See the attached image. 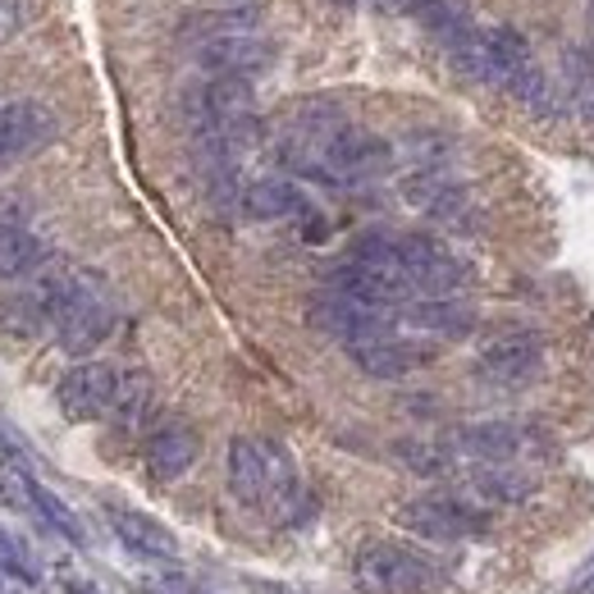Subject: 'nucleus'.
<instances>
[{
  "label": "nucleus",
  "mask_w": 594,
  "mask_h": 594,
  "mask_svg": "<svg viewBox=\"0 0 594 594\" xmlns=\"http://www.w3.org/2000/svg\"><path fill=\"white\" fill-rule=\"evenodd\" d=\"M306 320H312V329H320V334H329L343 347L399 329V312H380V306H366V302L347 298L339 289H320L312 302H306Z\"/></svg>",
  "instance_id": "obj_8"
},
{
  "label": "nucleus",
  "mask_w": 594,
  "mask_h": 594,
  "mask_svg": "<svg viewBox=\"0 0 594 594\" xmlns=\"http://www.w3.org/2000/svg\"><path fill=\"white\" fill-rule=\"evenodd\" d=\"M256 28V10H206V14H188L179 37L184 41H215V37H229V33H252Z\"/></svg>",
  "instance_id": "obj_24"
},
{
  "label": "nucleus",
  "mask_w": 594,
  "mask_h": 594,
  "mask_svg": "<svg viewBox=\"0 0 594 594\" xmlns=\"http://www.w3.org/2000/svg\"><path fill=\"white\" fill-rule=\"evenodd\" d=\"M540 370H544V339L526 334V329L521 334H503V339L485 343L476 357V380L485 389H498V393L526 389Z\"/></svg>",
  "instance_id": "obj_9"
},
{
  "label": "nucleus",
  "mask_w": 594,
  "mask_h": 594,
  "mask_svg": "<svg viewBox=\"0 0 594 594\" xmlns=\"http://www.w3.org/2000/svg\"><path fill=\"white\" fill-rule=\"evenodd\" d=\"M448 448L457 457L471 462H517V457H540V453H558V444L548 439L544 426H526V421H476L453 430Z\"/></svg>",
  "instance_id": "obj_6"
},
{
  "label": "nucleus",
  "mask_w": 594,
  "mask_h": 594,
  "mask_svg": "<svg viewBox=\"0 0 594 594\" xmlns=\"http://www.w3.org/2000/svg\"><path fill=\"white\" fill-rule=\"evenodd\" d=\"M393 169V142L370 134V128L357 124H343L334 142H329L325 161H320V179L329 188H362V184H376Z\"/></svg>",
  "instance_id": "obj_5"
},
{
  "label": "nucleus",
  "mask_w": 594,
  "mask_h": 594,
  "mask_svg": "<svg viewBox=\"0 0 594 594\" xmlns=\"http://www.w3.org/2000/svg\"><path fill=\"white\" fill-rule=\"evenodd\" d=\"M275 60V47L266 37L252 33H229V37H215V41H202L197 47V64H202L206 74H233V78H252L261 74L266 64Z\"/></svg>",
  "instance_id": "obj_14"
},
{
  "label": "nucleus",
  "mask_w": 594,
  "mask_h": 594,
  "mask_svg": "<svg viewBox=\"0 0 594 594\" xmlns=\"http://www.w3.org/2000/svg\"><path fill=\"white\" fill-rule=\"evenodd\" d=\"M393 457H399L403 467L416 471V476H448L453 462H457V453L448 448V439H444V444H439V439H399V444H393Z\"/></svg>",
  "instance_id": "obj_25"
},
{
  "label": "nucleus",
  "mask_w": 594,
  "mask_h": 594,
  "mask_svg": "<svg viewBox=\"0 0 594 594\" xmlns=\"http://www.w3.org/2000/svg\"><path fill=\"white\" fill-rule=\"evenodd\" d=\"M376 5V14H384V18H403V14H416L426 5V0H370Z\"/></svg>",
  "instance_id": "obj_27"
},
{
  "label": "nucleus",
  "mask_w": 594,
  "mask_h": 594,
  "mask_svg": "<svg viewBox=\"0 0 594 594\" xmlns=\"http://www.w3.org/2000/svg\"><path fill=\"white\" fill-rule=\"evenodd\" d=\"M60 134V119L41 101H10L0 105V165H18L47 151Z\"/></svg>",
  "instance_id": "obj_11"
},
{
  "label": "nucleus",
  "mask_w": 594,
  "mask_h": 594,
  "mask_svg": "<svg viewBox=\"0 0 594 594\" xmlns=\"http://www.w3.org/2000/svg\"><path fill=\"white\" fill-rule=\"evenodd\" d=\"M352 581L366 594H434L448 581V567L421 548L376 540L352 558Z\"/></svg>",
  "instance_id": "obj_3"
},
{
  "label": "nucleus",
  "mask_w": 594,
  "mask_h": 594,
  "mask_svg": "<svg viewBox=\"0 0 594 594\" xmlns=\"http://www.w3.org/2000/svg\"><path fill=\"white\" fill-rule=\"evenodd\" d=\"M202 457V439L188 421H165L147 439V471L156 480H179L192 471V462Z\"/></svg>",
  "instance_id": "obj_18"
},
{
  "label": "nucleus",
  "mask_w": 594,
  "mask_h": 594,
  "mask_svg": "<svg viewBox=\"0 0 594 594\" xmlns=\"http://www.w3.org/2000/svg\"><path fill=\"white\" fill-rule=\"evenodd\" d=\"M18 24H24V18H18V5L0 0V41H10V37L18 33Z\"/></svg>",
  "instance_id": "obj_28"
},
{
  "label": "nucleus",
  "mask_w": 594,
  "mask_h": 594,
  "mask_svg": "<svg viewBox=\"0 0 594 594\" xmlns=\"http://www.w3.org/2000/svg\"><path fill=\"white\" fill-rule=\"evenodd\" d=\"M229 490L243 508L270 513L279 521L302 508L293 453L266 434H238L229 444Z\"/></svg>",
  "instance_id": "obj_1"
},
{
  "label": "nucleus",
  "mask_w": 594,
  "mask_h": 594,
  "mask_svg": "<svg viewBox=\"0 0 594 594\" xmlns=\"http://www.w3.org/2000/svg\"><path fill=\"white\" fill-rule=\"evenodd\" d=\"M119 325V298L110 289V279L97 270H74L64 283V298L51 316L55 343L69 352V357H87L97 352Z\"/></svg>",
  "instance_id": "obj_2"
},
{
  "label": "nucleus",
  "mask_w": 594,
  "mask_h": 594,
  "mask_svg": "<svg viewBox=\"0 0 594 594\" xmlns=\"http://www.w3.org/2000/svg\"><path fill=\"white\" fill-rule=\"evenodd\" d=\"M105 521H110V531H115V540L128 548V554L151 558V563H174V558H179V540H174V531H169V526H161L156 517H147L138 508H115V503H110Z\"/></svg>",
  "instance_id": "obj_16"
},
{
  "label": "nucleus",
  "mask_w": 594,
  "mask_h": 594,
  "mask_svg": "<svg viewBox=\"0 0 594 594\" xmlns=\"http://www.w3.org/2000/svg\"><path fill=\"white\" fill-rule=\"evenodd\" d=\"M476 306L467 298H412L407 306H399V325L416 329L426 339H467L476 329Z\"/></svg>",
  "instance_id": "obj_13"
},
{
  "label": "nucleus",
  "mask_w": 594,
  "mask_h": 594,
  "mask_svg": "<svg viewBox=\"0 0 594 594\" xmlns=\"http://www.w3.org/2000/svg\"><path fill=\"white\" fill-rule=\"evenodd\" d=\"M51 261V243L18 211L0 215V283H18Z\"/></svg>",
  "instance_id": "obj_15"
},
{
  "label": "nucleus",
  "mask_w": 594,
  "mask_h": 594,
  "mask_svg": "<svg viewBox=\"0 0 594 594\" xmlns=\"http://www.w3.org/2000/svg\"><path fill=\"white\" fill-rule=\"evenodd\" d=\"M334 5H357V0H334Z\"/></svg>",
  "instance_id": "obj_31"
},
{
  "label": "nucleus",
  "mask_w": 594,
  "mask_h": 594,
  "mask_svg": "<svg viewBox=\"0 0 594 594\" xmlns=\"http://www.w3.org/2000/svg\"><path fill=\"white\" fill-rule=\"evenodd\" d=\"M403 192H407L412 206H421L426 215L444 219V225H462V219H467V211H471L467 188L453 184L439 165H421V174H412V179L403 184Z\"/></svg>",
  "instance_id": "obj_17"
},
{
  "label": "nucleus",
  "mask_w": 594,
  "mask_h": 594,
  "mask_svg": "<svg viewBox=\"0 0 594 594\" xmlns=\"http://www.w3.org/2000/svg\"><path fill=\"white\" fill-rule=\"evenodd\" d=\"M393 521L403 531L434 540V544H457V540H476L490 531V513L485 508H471L467 498H448V494H426V498H412L403 503Z\"/></svg>",
  "instance_id": "obj_7"
},
{
  "label": "nucleus",
  "mask_w": 594,
  "mask_h": 594,
  "mask_svg": "<svg viewBox=\"0 0 594 594\" xmlns=\"http://www.w3.org/2000/svg\"><path fill=\"white\" fill-rule=\"evenodd\" d=\"M18 476V485H24V494H28V503L37 508V517L51 526L55 535H64L69 544H87V531H83V521H78V513L64 503L60 494H51L47 485H41L37 476H28V471H14Z\"/></svg>",
  "instance_id": "obj_20"
},
{
  "label": "nucleus",
  "mask_w": 594,
  "mask_h": 594,
  "mask_svg": "<svg viewBox=\"0 0 594 594\" xmlns=\"http://www.w3.org/2000/svg\"><path fill=\"white\" fill-rule=\"evenodd\" d=\"M343 124H347V115H343L339 101H329V97L298 101L289 110V119L279 124V138H275L279 165L289 174H302V179H320V161H325V151Z\"/></svg>",
  "instance_id": "obj_4"
},
{
  "label": "nucleus",
  "mask_w": 594,
  "mask_h": 594,
  "mask_svg": "<svg viewBox=\"0 0 594 594\" xmlns=\"http://www.w3.org/2000/svg\"><path fill=\"white\" fill-rule=\"evenodd\" d=\"M119 393V370L105 366V362H78L60 376L55 384V403L64 412V421L87 426V421H101L110 416V403Z\"/></svg>",
  "instance_id": "obj_10"
},
{
  "label": "nucleus",
  "mask_w": 594,
  "mask_h": 594,
  "mask_svg": "<svg viewBox=\"0 0 594 594\" xmlns=\"http://www.w3.org/2000/svg\"><path fill=\"white\" fill-rule=\"evenodd\" d=\"M585 105H590V115H594V92H585Z\"/></svg>",
  "instance_id": "obj_30"
},
{
  "label": "nucleus",
  "mask_w": 594,
  "mask_h": 594,
  "mask_svg": "<svg viewBox=\"0 0 594 594\" xmlns=\"http://www.w3.org/2000/svg\"><path fill=\"white\" fill-rule=\"evenodd\" d=\"M476 494H485L490 503H521L535 494V476L521 471L517 462H480V471L471 476Z\"/></svg>",
  "instance_id": "obj_21"
},
{
  "label": "nucleus",
  "mask_w": 594,
  "mask_h": 594,
  "mask_svg": "<svg viewBox=\"0 0 594 594\" xmlns=\"http://www.w3.org/2000/svg\"><path fill=\"white\" fill-rule=\"evenodd\" d=\"M416 18H421V28L439 41V47H453V41L462 33H471V5L467 0H426L421 10H416Z\"/></svg>",
  "instance_id": "obj_23"
},
{
  "label": "nucleus",
  "mask_w": 594,
  "mask_h": 594,
  "mask_svg": "<svg viewBox=\"0 0 594 594\" xmlns=\"http://www.w3.org/2000/svg\"><path fill=\"white\" fill-rule=\"evenodd\" d=\"M243 211L252 219H302L312 211V202H306L293 179H256L243 188Z\"/></svg>",
  "instance_id": "obj_19"
},
{
  "label": "nucleus",
  "mask_w": 594,
  "mask_h": 594,
  "mask_svg": "<svg viewBox=\"0 0 594 594\" xmlns=\"http://www.w3.org/2000/svg\"><path fill=\"white\" fill-rule=\"evenodd\" d=\"M347 357L357 362V370H366L370 380H403L412 370H421L434 362V347L421 339H407L399 329H389L380 339H366V343H352Z\"/></svg>",
  "instance_id": "obj_12"
},
{
  "label": "nucleus",
  "mask_w": 594,
  "mask_h": 594,
  "mask_svg": "<svg viewBox=\"0 0 594 594\" xmlns=\"http://www.w3.org/2000/svg\"><path fill=\"white\" fill-rule=\"evenodd\" d=\"M0 571L14 577L18 585H37V563H33V554L10 531H0Z\"/></svg>",
  "instance_id": "obj_26"
},
{
  "label": "nucleus",
  "mask_w": 594,
  "mask_h": 594,
  "mask_svg": "<svg viewBox=\"0 0 594 594\" xmlns=\"http://www.w3.org/2000/svg\"><path fill=\"white\" fill-rule=\"evenodd\" d=\"M151 407H156L151 376H142V370H134V376H119V393H115V403H110V426H115L119 434H134V430L147 426Z\"/></svg>",
  "instance_id": "obj_22"
},
{
  "label": "nucleus",
  "mask_w": 594,
  "mask_h": 594,
  "mask_svg": "<svg viewBox=\"0 0 594 594\" xmlns=\"http://www.w3.org/2000/svg\"><path fill=\"white\" fill-rule=\"evenodd\" d=\"M64 590H69V594H97L92 585H83V581H64Z\"/></svg>",
  "instance_id": "obj_29"
}]
</instances>
